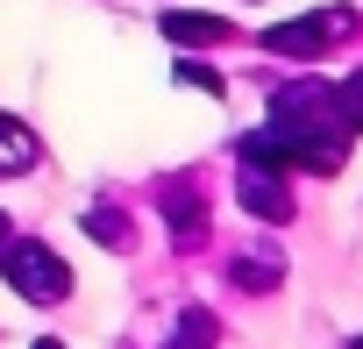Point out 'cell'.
<instances>
[{"instance_id": "1", "label": "cell", "mask_w": 363, "mask_h": 349, "mask_svg": "<svg viewBox=\"0 0 363 349\" xmlns=\"http://www.w3.org/2000/svg\"><path fill=\"white\" fill-rule=\"evenodd\" d=\"M0 278H8L22 299H36V306H57V299L72 292L65 257L43 250V243H0Z\"/></svg>"}, {"instance_id": "2", "label": "cell", "mask_w": 363, "mask_h": 349, "mask_svg": "<svg viewBox=\"0 0 363 349\" xmlns=\"http://www.w3.org/2000/svg\"><path fill=\"white\" fill-rule=\"evenodd\" d=\"M342 36H349V8H313V15H299V22L264 29V50H278V57H320V50L342 43Z\"/></svg>"}, {"instance_id": "3", "label": "cell", "mask_w": 363, "mask_h": 349, "mask_svg": "<svg viewBox=\"0 0 363 349\" xmlns=\"http://www.w3.org/2000/svg\"><path fill=\"white\" fill-rule=\"evenodd\" d=\"M242 207L257 221H292V193H285V171L278 164H250L242 157Z\"/></svg>"}, {"instance_id": "4", "label": "cell", "mask_w": 363, "mask_h": 349, "mask_svg": "<svg viewBox=\"0 0 363 349\" xmlns=\"http://www.w3.org/2000/svg\"><path fill=\"white\" fill-rule=\"evenodd\" d=\"M29 164H36V135L15 114H0V179H22Z\"/></svg>"}, {"instance_id": "5", "label": "cell", "mask_w": 363, "mask_h": 349, "mask_svg": "<svg viewBox=\"0 0 363 349\" xmlns=\"http://www.w3.org/2000/svg\"><path fill=\"white\" fill-rule=\"evenodd\" d=\"M164 36L171 43H228V22L221 15H164Z\"/></svg>"}, {"instance_id": "6", "label": "cell", "mask_w": 363, "mask_h": 349, "mask_svg": "<svg viewBox=\"0 0 363 349\" xmlns=\"http://www.w3.org/2000/svg\"><path fill=\"white\" fill-rule=\"evenodd\" d=\"M335 107H342V121H349V128H363V72H349V86L335 93Z\"/></svg>"}, {"instance_id": "7", "label": "cell", "mask_w": 363, "mask_h": 349, "mask_svg": "<svg viewBox=\"0 0 363 349\" xmlns=\"http://www.w3.org/2000/svg\"><path fill=\"white\" fill-rule=\"evenodd\" d=\"M178 86H200V93L221 100V72H207V65H178Z\"/></svg>"}, {"instance_id": "8", "label": "cell", "mask_w": 363, "mask_h": 349, "mask_svg": "<svg viewBox=\"0 0 363 349\" xmlns=\"http://www.w3.org/2000/svg\"><path fill=\"white\" fill-rule=\"evenodd\" d=\"M0 243H8V214H0Z\"/></svg>"}, {"instance_id": "9", "label": "cell", "mask_w": 363, "mask_h": 349, "mask_svg": "<svg viewBox=\"0 0 363 349\" xmlns=\"http://www.w3.org/2000/svg\"><path fill=\"white\" fill-rule=\"evenodd\" d=\"M36 349H57V342H36Z\"/></svg>"}, {"instance_id": "10", "label": "cell", "mask_w": 363, "mask_h": 349, "mask_svg": "<svg viewBox=\"0 0 363 349\" xmlns=\"http://www.w3.org/2000/svg\"><path fill=\"white\" fill-rule=\"evenodd\" d=\"M356 349H363V342H356Z\"/></svg>"}]
</instances>
